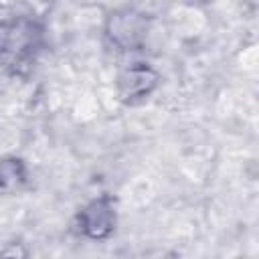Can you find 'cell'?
<instances>
[{"mask_svg": "<svg viewBox=\"0 0 259 259\" xmlns=\"http://www.w3.org/2000/svg\"><path fill=\"white\" fill-rule=\"evenodd\" d=\"M79 233L87 239H107L115 229V206L111 196L91 200L77 217Z\"/></svg>", "mask_w": 259, "mask_h": 259, "instance_id": "cell-1", "label": "cell"}, {"mask_svg": "<svg viewBox=\"0 0 259 259\" xmlns=\"http://www.w3.org/2000/svg\"><path fill=\"white\" fill-rule=\"evenodd\" d=\"M107 36L123 51H136L146 38V16L136 10H119L107 20Z\"/></svg>", "mask_w": 259, "mask_h": 259, "instance_id": "cell-2", "label": "cell"}, {"mask_svg": "<svg viewBox=\"0 0 259 259\" xmlns=\"http://www.w3.org/2000/svg\"><path fill=\"white\" fill-rule=\"evenodd\" d=\"M158 85V73L148 63H134L117 79L119 97L127 103L146 99Z\"/></svg>", "mask_w": 259, "mask_h": 259, "instance_id": "cell-3", "label": "cell"}, {"mask_svg": "<svg viewBox=\"0 0 259 259\" xmlns=\"http://www.w3.org/2000/svg\"><path fill=\"white\" fill-rule=\"evenodd\" d=\"M38 32L30 22L18 20V22H0V55L8 51H20L18 47H26L30 38H34Z\"/></svg>", "mask_w": 259, "mask_h": 259, "instance_id": "cell-4", "label": "cell"}, {"mask_svg": "<svg viewBox=\"0 0 259 259\" xmlns=\"http://www.w3.org/2000/svg\"><path fill=\"white\" fill-rule=\"evenodd\" d=\"M24 178L26 172L20 160H0V190H14L24 182Z\"/></svg>", "mask_w": 259, "mask_h": 259, "instance_id": "cell-5", "label": "cell"}, {"mask_svg": "<svg viewBox=\"0 0 259 259\" xmlns=\"http://www.w3.org/2000/svg\"><path fill=\"white\" fill-rule=\"evenodd\" d=\"M202 2H208V0H202Z\"/></svg>", "mask_w": 259, "mask_h": 259, "instance_id": "cell-6", "label": "cell"}]
</instances>
